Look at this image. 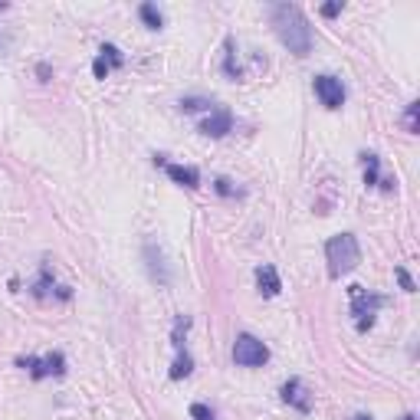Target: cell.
<instances>
[{"mask_svg": "<svg viewBox=\"0 0 420 420\" xmlns=\"http://www.w3.org/2000/svg\"><path fill=\"white\" fill-rule=\"evenodd\" d=\"M273 26H276V36H279V43L286 46L289 53L296 56H309L312 50V26L306 20L296 4H273Z\"/></svg>", "mask_w": 420, "mask_h": 420, "instance_id": "obj_1", "label": "cell"}, {"mask_svg": "<svg viewBox=\"0 0 420 420\" xmlns=\"http://www.w3.org/2000/svg\"><path fill=\"white\" fill-rule=\"evenodd\" d=\"M325 259H328V276L342 279L361 263V247L355 240V233H335L325 243Z\"/></svg>", "mask_w": 420, "mask_h": 420, "instance_id": "obj_2", "label": "cell"}, {"mask_svg": "<svg viewBox=\"0 0 420 420\" xmlns=\"http://www.w3.org/2000/svg\"><path fill=\"white\" fill-rule=\"evenodd\" d=\"M348 292H352V316L358 318V332H368L375 325V312L384 306V299L368 292L365 286H352Z\"/></svg>", "mask_w": 420, "mask_h": 420, "instance_id": "obj_3", "label": "cell"}, {"mask_svg": "<svg viewBox=\"0 0 420 420\" xmlns=\"http://www.w3.org/2000/svg\"><path fill=\"white\" fill-rule=\"evenodd\" d=\"M233 361L240 368H263L266 361H269V348L259 338H253V335H237V342H233Z\"/></svg>", "mask_w": 420, "mask_h": 420, "instance_id": "obj_4", "label": "cell"}, {"mask_svg": "<svg viewBox=\"0 0 420 420\" xmlns=\"http://www.w3.org/2000/svg\"><path fill=\"white\" fill-rule=\"evenodd\" d=\"M20 368H26L33 377H50V375H66V358H63L60 352H53L46 355V358H20L17 361Z\"/></svg>", "mask_w": 420, "mask_h": 420, "instance_id": "obj_5", "label": "cell"}, {"mask_svg": "<svg viewBox=\"0 0 420 420\" xmlns=\"http://www.w3.org/2000/svg\"><path fill=\"white\" fill-rule=\"evenodd\" d=\"M312 89H316L318 102L325 105V109H342V105H345V86H342V79H335V76H316Z\"/></svg>", "mask_w": 420, "mask_h": 420, "instance_id": "obj_6", "label": "cell"}, {"mask_svg": "<svg viewBox=\"0 0 420 420\" xmlns=\"http://www.w3.org/2000/svg\"><path fill=\"white\" fill-rule=\"evenodd\" d=\"M155 164H164L168 178H171L174 184H181V188H188V190H198L200 188V171H198V168H190V164H171V161H164L161 155L155 158Z\"/></svg>", "mask_w": 420, "mask_h": 420, "instance_id": "obj_7", "label": "cell"}, {"mask_svg": "<svg viewBox=\"0 0 420 420\" xmlns=\"http://www.w3.org/2000/svg\"><path fill=\"white\" fill-rule=\"evenodd\" d=\"M230 129H233V115L227 109L210 112V115L200 122V135H207V138H223Z\"/></svg>", "mask_w": 420, "mask_h": 420, "instance_id": "obj_8", "label": "cell"}, {"mask_svg": "<svg viewBox=\"0 0 420 420\" xmlns=\"http://www.w3.org/2000/svg\"><path fill=\"white\" fill-rule=\"evenodd\" d=\"M283 401L292 404V407H296V411H302V414L312 411V397H309V391L302 387L299 377H289V381L283 384Z\"/></svg>", "mask_w": 420, "mask_h": 420, "instance_id": "obj_9", "label": "cell"}, {"mask_svg": "<svg viewBox=\"0 0 420 420\" xmlns=\"http://www.w3.org/2000/svg\"><path fill=\"white\" fill-rule=\"evenodd\" d=\"M257 286H259V292H263L266 299L279 296V289H283V283H279V273H276L273 266H259V269H257Z\"/></svg>", "mask_w": 420, "mask_h": 420, "instance_id": "obj_10", "label": "cell"}, {"mask_svg": "<svg viewBox=\"0 0 420 420\" xmlns=\"http://www.w3.org/2000/svg\"><path fill=\"white\" fill-rule=\"evenodd\" d=\"M361 161H365V184H368V188L381 184V158L377 155H361Z\"/></svg>", "mask_w": 420, "mask_h": 420, "instance_id": "obj_11", "label": "cell"}, {"mask_svg": "<svg viewBox=\"0 0 420 420\" xmlns=\"http://www.w3.org/2000/svg\"><path fill=\"white\" fill-rule=\"evenodd\" d=\"M138 17L145 20V26H148V30H161V26H164L161 10H158L155 4H141V7H138Z\"/></svg>", "mask_w": 420, "mask_h": 420, "instance_id": "obj_12", "label": "cell"}, {"mask_svg": "<svg viewBox=\"0 0 420 420\" xmlns=\"http://www.w3.org/2000/svg\"><path fill=\"white\" fill-rule=\"evenodd\" d=\"M223 72L230 79H243V69L237 63V50H233V40H227V60H223Z\"/></svg>", "mask_w": 420, "mask_h": 420, "instance_id": "obj_13", "label": "cell"}, {"mask_svg": "<svg viewBox=\"0 0 420 420\" xmlns=\"http://www.w3.org/2000/svg\"><path fill=\"white\" fill-rule=\"evenodd\" d=\"M190 371H194V358H190L188 352H178V358H174V368H171V377H174V381H181V377H188Z\"/></svg>", "mask_w": 420, "mask_h": 420, "instance_id": "obj_14", "label": "cell"}, {"mask_svg": "<svg viewBox=\"0 0 420 420\" xmlns=\"http://www.w3.org/2000/svg\"><path fill=\"white\" fill-rule=\"evenodd\" d=\"M181 109H184V112L210 109V99H204V95H188V99H181Z\"/></svg>", "mask_w": 420, "mask_h": 420, "instance_id": "obj_15", "label": "cell"}, {"mask_svg": "<svg viewBox=\"0 0 420 420\" xmlns=\"http://www.w3.org/2000/svg\"><path fill=\"white\" fill-rule=\"evenodd\" d=\"M190 328V318H184V316H178V322H174V335H171V342H174V348L181 352V345H184V332Z\"/></svg>", "mask_w": 420, "mask_h": 420, "instance_id": "obj_16", "label": "cell"}, {"mask_svg": "<svg viewBox=\"0 0 420 420\" xmlns=\"http://www.w3.org/2000/svg\"><path fill=\"white\" fill-rule=\"evenodd\" d=\"M190 420H217L207 404H190Z\"/></svg>", "mask_w": 420, "mask_h": 420, "instance_id": "obj_17", "label": "cell"}, {"mask_svg": "<svg viewBox=\"0 0 420 420\" xmlns=\"http://www.w3.org/2000/svg\"><path fill=\"white\" fill-rule=\"evenodd\" d=\"M109 72H112V63L105 60V56H99V60L92 63V76H95V79H105Z\"/></svg>", "mask_w": 420, "mask_h": 420, "instance_id": "obj_18", "label": "cell"}, {"mask_svg": "<svg viewBox=\"0 0 420 420\" xmlns=\"http://www.w3.org/2000/svg\"><path fill=\"white\" fill-rule=\"evenodd\" d=\"M102 56L112 63V69H115V66H122V53L115 50V46H112V43H105V46H102Z\"/></svg>", "mask_w": 420, "mask_h": 420, "instance_id": "obj_19", "label": "cell"}, {"mask_svg": "<svg viewBox=\"0 0 420 420\" xmlns=\"http://www.w3.org/2000/svg\"><path fill=\"white\" fill-rule=\"evenodd\" d=\"M397 279H401V289L404 292H414V279H411V273H407L404 266H397Z\"/></svg>", "mask_w": 420, "mask_h": 420, "instance_id": "obj_20", "label": "cell"}, {"mask_svg": "<svg viewBox=\"0 0 420 420\" xmlns=\"http://www.w3.org/2000/svg\"><path fill=\"white\" fill-rule=\"evenodd\" d=\"M214 188H217V194H223V198H230V194H237V188H233V184H230L227 178H217V184H214Z\"/></svg>", "mask_w": 420, "mask_h": 420, "instance_id": "obj_21", "label": "cell"}, {"mask_svg": "<svg viewBox=\"0 0 420 420\" xmlns=\"http://www.w3.org/2000/svg\"><path fill=\"white\" fill-rule=\"evenodd\" d=\"M407 131H417V102L407 105Z\"/></svg>", "mask_w": 420, "mask_h": 420, "instance_id": "obj_22", "label": "cell"}, {"mask_svg": "<svg viewBox=\"0 0 420 420\" xmlns=\"http://www.w3.org/2000/svg\"><path fill=\"white\" fill-rule=\"evenodd\" d=\"M335 14H342V4H325L322 7V17H335Z\"/></svg>", "mask_w": 420, "mask_h": 420, "instance_id": "obj_23", "label": "cell"}, {"mask_svg": "<svg viewBox=\"0 0 420 420\" xmlns=\"http://www.w3.org/2000/svg\"><path fill=\"white\" fill-rule=\"evenodd\" d=\"M36 72H40V79H43V82L50 79V66H46V63H40V69H36Z\"/></svg>", "mask_w": 420, "mask_h": 420, "instance_id": "obj_24", "label": "cell"}, {"mask_svg": "<svg viewBox=\"0 0 420 420\" xmlns=\"http://www.w3.org/2000/svg\"><path fill=\"white\" fill-rule=\"evenodd\" d=\"M355 420H371V417H365V414H361V417H355Z\"/></svg>", "mask_w": 420, "mask_h": 420, "instance_id": "obj_25", "label": "cell"}, {"mask_svg": "<svg viewBox=\"0 0 420 420\" xmlns=\"http://www.w3.org/2000/svg\"><path fill=\"white\" fill-rule=\"evenodd\" d=\"M0 10H7V4H4V0H0Z\"/></svg>", "mask_w": 420, "mask_h": 420, "instance_id": "obj_26", "label": "cell"}, {"mask_svg": "<svg viewBox=\"0 0 420 420\" xmlns=\"http://www.w3.org/2000/svg\"><path fill=\"white\" fill-rule=\"evenodd\" d=\"M0 43H4V40H0Z\"/></svg>", "mask_w": 420, "mask_h": 420, "instance_id": "obj_27", "label": "cell"}]
</instances>
